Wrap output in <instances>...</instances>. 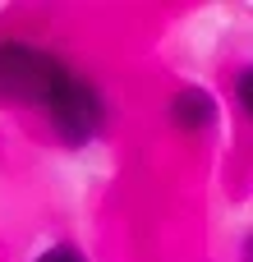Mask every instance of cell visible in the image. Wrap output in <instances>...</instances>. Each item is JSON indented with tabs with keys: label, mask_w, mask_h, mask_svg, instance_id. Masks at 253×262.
Returning a JSON list of instances; mask_svg holds the SVG:
<instances>
[{
	"label": "cell",
	"mask_w": 253,
	"mask_h": 262,
	"mask_svg": "<svg viewBox=\"0 0 253 262\" xmlns=\"http://www.w3.org/2000/svg\"><path fill=\"white\" fill-rule=\"evenodd\" d=\"M166 124L180 138H207L221 124V101L217 92H207L203 83H180L166 97Z\"/></svg>",
	"instance_id": "3"
},
{
	"label": "cell",
	"mask_w": 253,
	"mask_h": 262,
	"mask_svg": "<svg viewBox=\"0 0 253 262\" xmlns=\"http://www.w3.org/2000/svg\"><path fill=\"white\" fill-rule=\"evenodd\" d=\"M28 262H92V258H88V249L78 239H51V244H41Z\"/></svg>",
	"instance_id": "5"
},
{
	"label": "cell",
	"mask_w": 253,
	"mask_h": 262,
	"mask_svg": "<svg viewBox=\"0 0 253 262\" xmlns=\"http://www.w3.org/2000/svg\"><path fill=\"white\" fill-rule=\"evenodd\" d=\"M74 74L78 64H69L51 46L28 41V37H0V106L37 111L46 120V111L60 101Z\"/></svg>",
	"instance_id": "1"
},
{
	"label": "cell",
	"mask_w": 253,
	"mask_h": 262,
	"mask_svg": "<svg viewBox=\"0 0 253 262\" xmlns=\"http://www.w3.org/2000/svg\"><path fill=\"white\" fill-rule=\"evenodd\" d=\"M46 129H51V138L65 147V152H83V147H92L106 129H111V97L101 92V83L92 78V74H74V83L60 92V101L46 111V120H41Z\"/></svg>",
	"instance_id": "2"
},
{
	"label": "cell",
	"mask_w": 253,
	"mask_h": 262,
	"mask_svg": "<svg viewBox=\"0 0 253 262\" xmlns=\"http://www.w3.org/2000/svg\"><path fill=\"white\" fill-rule=\"evenodd\" d=\"M235 258H240V262H253V226L240 235V249H235Z\"/></svg>",
	"instance_id": "6"
},
{
	"label": "cell",
	"mask_w": 253,
	"mask_h": 262,
	"mask_svg": "<svg viewBox=\"0 0 253 262\" xmlns=\"http://www.w3.org/2000/svg\"><path fill=\"white\" fill-rule=\"evenodd\" d=\"M230 106H235V115L253 129V60L235 64V74H230Z\"/></svg>",
	"instance_id": "4"
}]
</instances>
